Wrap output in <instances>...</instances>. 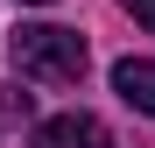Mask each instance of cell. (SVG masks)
I'll return each instance as SVG.
<instances>
[{
    "label": "cell",
    "instance_id": "6da1fadb",
    "mask_svg": "<svg viewBox=\"0 0 155 148\" xmlns=\"http://www.w3.org/2000/svg\"><path fill=\"white\" fill-rule=\"evenodd\" d=\"M7 57H14V71H21L28 85L64 92V85L85 78L92 49H85V35H78V28H57V21H21V28L7 35Z\"/></svg>",
    "mask_w": 155,
    "mask_h": 148
},
{
    "label": "cell",
    "instance_id": "7a4b0ae2",
    "mask_svg": "<svg viewBox=\"0 0 155 148\" xmlns=\"http://www.w3.org/2000/svg\"><path fill=\"white\" fill-rule=\"evenodd\" d=\"M35 148H113V134H106V120H99V113L71 106V113H57V120H42V127H35Z\"/></svg>",
    "mask_w": 155,
    "mask_h": 148
},
{
    "label": "cell",
    "instance_id": "3957f363",
    "mask_svg": "<svg viewBox=\"0 0 155 148\" xmlns=\"http://www.w3.org/2000/svg\"><path fill=\"white\" fill-rule=\"evenodd\" d=\"M113 92H120L134 113H155V57H127V64H113Z\"/></svg>",
    "mask_w": 155,
    "mask_h": 148
},
{
    "label": "cell",
    "instance_id": "277c9868",
    "mask_svg": "<svg viewBox=\"0 0 155 148\" xmlns=\"http://www.w3.org/2000/svg\"><path fill=\"white\" fill-rule=\"evenodd\" d=\"M120 7H127V14H134V21H141V28L155 35V0H120Z\"/></svg>",
    "mask_w": 155,
    "mask_h": 148
},
{
    "label": "cell",
    "instance_id": "5b68a950",
    "mask_svg": "<svg viewBox=\"0 0 155 148\" xmlns=\"http://www.w3.org/2000/svg\"><path fill=\"white\" fill-rule=\"evenodd\" d=\"M21 7H57V0H21Z\"/></svg>",
    "mask_w": 155,
    "mask_h": 148
}]
</instances>
